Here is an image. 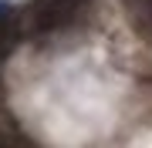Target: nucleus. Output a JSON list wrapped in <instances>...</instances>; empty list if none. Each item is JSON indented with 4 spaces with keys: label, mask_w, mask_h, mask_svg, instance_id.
Listing matches in <instances>:
<instances>
[{
    "label": "nucleus",
    "mask_w": 152,
    "mask_h": 148,
    "mask_svg": "<svg viewBox=\"0 0 152 148\" xmlns=\"http://www.w3.org/2000/svg\"><path fill=\"white\" fill-rule=\"evenodd\" d=\"M88 0H34L27 10V30L48 34L58 27H68L78 14L85 10Z\"/></svg>",
    "instance_id": "nucleus-1"
},
{
    "label": "nucleus",
    "mask_w": 152,
    "mask_h": 148,
    "mask_svg": "<svg viewBox=\"0 0 152 148\" xmlns=\"http://www.w3.org/2000/svg\"><path fill=\"white\" fill-rule=\"evenodd\" d=\"M17 40V17H14V7L0 0V54H10Z\"/></svg>",
    "instance_id": "nucleus-2"
}]
</instances>
